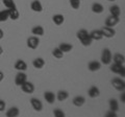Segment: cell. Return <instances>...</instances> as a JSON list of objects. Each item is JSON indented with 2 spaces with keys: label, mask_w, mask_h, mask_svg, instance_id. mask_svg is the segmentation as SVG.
<instances>
[{
  "label": "cell",
  "mask_w": 125,
  "mask_h": 117,
  "mask_svg": "<svg viewBox=\"0 0 125 117\" xmlns=\"http://www.w3.org/2000/svg\"><path fill=\"white\" fill-rule=\"evenodd\" d=\"M2 1L6 9H15V7H17L14 0H2Z\"/></svg>",
  "instance_id": "cell-31"
},
{
  "label": "cell",
  "mask_w": 125,
  "mask_h": 117,
  "mask_svg": "<svg viewBox=\"0 0 125 117\" xmlns=\"http://www.w3.org/2000/svg\"><path fill=\"white\" fill-rule=\"evenodd\" d=\"M21 90L24 92V93H27V94H31V93H33L34 92V85L31 83V82H28V81H26L25 83H23L21 86Z\"/></svg>",
  "instance_id": "cell-7"
},
{
  "label": "cell",
  "mask_w": 125,
  "mask_h": 117,
  "mask_svg": "<svg viewBox=\"0 0 125 117\" xmlns=\"http://www.w3.org/2000/svg\"><path fill=\"white\" fill-rule=\"evenodd\" d=\"M70 5L72 6V9L78 10L80 6V0H70Z\"/></svg>",
  "instance_id": "cell-32"
},
{
  "label": "cell",
  "mask_w": 125,
  "mask_h": 117,
  "mask_svg": "<svg viewBox=\"0 0 125 117\" xmlns=\"http://www.w3.org/2000/svg\"><path fill=\"white\" fill-rule=\"evenodd\" d=\"M90 37L93 41H99L103 38V34L101 32V29H94L90 33Z\"/></svg>",
  "instance_id": "cell-11"
},
{
  "label": "cell",
  "mask_w": 125,
  "mask_h": 117,
  "mask_svg": "<svg viewBox=\"0 0 125 117\" xmlns=\"http://www.w3.org/2000/svg\"><path fill=\"white\" fill-rule=\"evenodd\" d=\"M107 1H116V0H107Z\"/></svg>",
  "instance_id": "cell-40"
},
{
  "label": "cell",
  "mask_w": 125,
  "mask_h": 117,
  "mask_svg": "<svg viewBox=\"0 0 125 117\" xmlns=\"http://www.w3.org/2000/svg\"><path fill=\"white\" fill-rule=\"evenodd\" d=\"M45 30H44V27L41 26V25H37L31 28V34L33 35V36H37V37H42L43 35H44Z\"/></svg>",
  "instance_id": "cell-19"
},
{
  "label": "cell",
  "mask_w": 125,
  "mask_h": 117,
  "mask_svg": "<svg viewBox=\"0 0 125 117\" xmlns=\"http://www.w3.org/2000/svg\"><path fill=\"white\" fill-rule=\"evenodd\" d=\"M30 105H31V107L33 108V110L37 111V112H41L43 110L42 101L39 98H37V97H32V98H30Z\"/></svg>",
  "instance_id": "cell-8"
},
{
  "label": "cell",
  "mask_w": 125,
  "mask_h": 117,
  "mask_svg": "<svg viewBox=\"0 0 125 117\" xmlns=\"http://www.w3.org/2000/svg\"><path fill=\"white\" fill-rule=\"evenodd\" d=\"M109 13H111L112 16H115V17H120L121 15V10L119 5H112L111 7H109Z\"/></svg>",
  "instance_id": "cell-28"
},
{
  "label": "cell",
  "mask_w": 125,
  "mask_h": 117,
  "mask_svg": "<svg viewBox=\"0 0 125 117\" xmlns=\"http://www.w3.org/2000/svg\"><path fill=\"white\" fill-rule=\"evenodd\" d=\"M108 106H109V110H112V111L117 112L119 110V103L115 98H111L108 100Z\"/></svg>",
  "instance_id": "cell-26"
},
{
  "label": "cell",
  "mask_w": 125,
  "mask_h": 117,
  "mask_svg": "<svg viewBox=\"0 0 125 117\" xmlns=\"http://www.w3.org/2000/svg\"><path fill=\"white\" fill-rule=\"evenodd\" d=\"M9 11L7 10H3L0 11V22H5L9 20Z\"/></svg>",
  "instance_id": "cell-29"
},
{
  "label": "cell",
  "mask_w": 125,
  "mask_h": 117,
  "mask_svg": "<svg viewBox=\"0 0 125 117\" xmlns=\"http://www.w3.org/2000/svg\"><path fill=\"white\" fill-rule=\"evenodd\" d=\"M52 21L55 25H62V23L65 22V17H64V15H62V14H55V15H53V17H52Z\"/></svg>",
  "instance_id": "cell-22"
},
{
  "label": "cell",
  "mask_w": 125,
  "mask_h": 117,
  "mask_svg": "<svg viewBox=\"0 0 125 117\" xmlns=\"http://www.w3.org/2000/svg\"><path fill=\"white\" fill-rule=\"evenodd\" d=\"M101 68V63L98 61H91L88 64V69L92 72H96Z\"/></svg>",
  "instance_id": "cell-13"
},
{
  "label": "cell",
  "mask_w": 125,
  "mask_h": 117,
  "mask_svg": "<svg viewBox=\"0 0 125 117\" xmlns=\"http://www.w3.org/2000/svg\"><path fill=\"white\" fill-rule=\"evenodd\" d=\"M76 37H77L78 40L80 41L81 44H83V46H85V47L90 46L93 42L91 37H90V33L84 28H81V29L78 30L77 34H76Z\"/></svg>",
  "instance_id": "cell-1"
},
{
  "label": "cell",
  "mask_w": 125,
  "mask_h": 117,
  "mask_svg": "<svg viewBox=\"0 0 125 117\" xmlns=\"http://www.w3.org/2000/svg\"><path fill=\"white\" fill-rule=\"evenodd\" d=\"M101 32L103 34V37L105 38H113L116 35V30L114 29V27H109V26H103L101 28Z\"/></svg>",
  "instance_id": "cell-9"
},
{
  "label": "cell",
  "mask_w": 125,
  "mask_h": 117,
  "mask_svg": "<svg viewBox=\"0 0 125 117\" xmlns=\"http://www.w3.org/2000/svg\"><path fill=\"white\" fill-rule=\"evenodd\" d=\"M72 103H73V105H74L75 107L80 108V107H83V105H84V103H85V98H84L83 95H77V96H75V97L73 98Z\"/></svg>",
  "instance_id": "cell-16"
},
{
  "label": "cell",
  "mask_w": 125,
  "mask_h": 117,
  "mask_svg": "<svg viewBox=\"0 0 125 117\" xmlns=\"http://www.w3.org/2000/svg\"><path fill=\"white\" fill-rule=\"evenodd\" d=\"M30 9L32 12L41 13V12L43 11V5H42L41 1H39V0H33V1L30 3Z\"/></svg>",
  "instance_id": "cell-12"
},
{
  "label": "cell",
  "mask_w": 125,
  "mask_h": 117,
  "mask_svg": "<svg viewBox=\"0 0 125 117\" xmlns=\"http://www.w3.org/2000/svg\"><path fill=\"white\" fill-rule=\"evenodd\" d=\"M7 11H9V18L11 19V20L16 21L20 17V13L17 10V7H15V9H7Z\"/></svg>",
  "instance_id": "cell-18"
},
{
  "label": "cell",
  "mask_w": 125,
  "mask_h": 117,
  "mask_svg": "<svg viewBox=\"0 0 125 117\" xmlns=\"http://www.w3.org/2000/svg\"><path fill=\"white\" fill-rule=\"evenodd\" d=\"M2 53H3V48L1 47V46H0V56H1Z\"/></svg>",
  "instance_id": "cell-39"
},
{
  "label": "cell",
  "mask_w": 125,
  "mask_h": 117,
  "mask_svg": "<svg viewBox=\"0 0 125 117\" xmlns=\"http://www.w3.org/2000/svg\"><path fill=\"white\" fill-rule=\"evenodd\" d=\"M112 85L116 90H118L120 92H123L125 90V82L121 77H114L112 80Z\"/></svg>",
  "instance_id": "cell-3"
},
{
  "label": "cell",
  "mask_w": 125,
  "mask_h": 117,
  "mask_svg": "<svg viewBox=\"0 0 125 117\" xmlns=\"http://www.w3.org/2000/svg\"><path fill=\"white\" fill-rule=\"evenodd\" d=\"M105 116H106V117H117V112L109 110L106 114H105Z\"/></svg>",
  "instance_id": "cell-35"
},
{
  "label": "cell",
  "mask_w": 125,
  "mask_h": 117,
  "mask_svg": "<svg viewBox=\"0 0 125 117\" xmlns=\"http://www.w3.org/2000/svg\"><path fill=\"white\" fill-rule=\"evenodd\" d=\"M3 37H4V33H3V30L1 28H0V40L3 39Z\"/></svg>",
  "instance_id": "cell-38"
},
{
  "label": "cell",
  "mask_w": 125,
  "mask_h": 117,
  "mask_svg": "<svg viewBox=\"0 0 125 117\" xmlns=\"http://www.w3.org/2000/svg\"><path fill=\"white\" fill-rule=\"evenodd\" d=\"M111 71L116 73V74H119L122 77L125 76V68H124V65L122 64H116V63H113L111 65Z\"/></svg>",
  "instance_id": "cell-5"
},
{
  "label": "cell",
  "mask_w": 125,
  "mask_h": 117,
  "mask_svg": "<svg viewBox=\"0 0 125 117\" xmlns=\"http://www.w3.org/2000/svg\"><path fill=\"white\" fill-rule=\"evenodd\" d=\"M32 66L36 69H42L45 66V60L43 58H37L32 61Z\"/></svg>",
  "instance_id": "cell-20"
},
{
  "label": "cell",
  "mask_w": 125,
  "mask_h": 117,
  "mask_svg": "<svg viewBox=\"0 0 125 117\" xmlns=\"http://www.w3.org/2000/svg\"><path fill=\"white\" fill-rule=\"evenodd\" d=\"M52 56L55 58H62V57H64V52H62L58 47H56V48H54L52 50Z\"/></svg>",
  "instance_id": "cell-30"
},
{
  "label": "cell",
  "mask_w": 125,
  "mask_h": 117,
  "mask_svg": "<svg viewBox=\"0 0 125 117\" xmlns=\"http://www.w3.org/2000/svg\"><path fill=\"white\" fill-rule=\"evenodd\" d=\"M53 115L55 117H65L66 114L61 110V109H54L53 110Z\"/></svg>",
  "instance_id": "cell-33"
},
{
  "label": "cell",
  "mask_w": 125,
  "mask_h": 117,
  "mask_svg": "<svg viewBox=\"0 0 125 117\" xmlns=\"http://www.w3.org/2000/svg\"><path fill=\"white\" fill-rule=\"evenodd\" d=\"M58 48L64 53H66V52H70L73 49V45L69 44V43H61V44L58 45Z\"/></svg>",
  "instance_id": "cell-27"
},
{
  "label": "cell",
  "mask_w": 125,
  "mask_h": 117,
  "mask_svg": "<svg viewBox=\"0 0 125 117\" xmlns=\"http://www.w3.org/2000/svg\"><path fill=\"white\" fill-rule=\"evenodd\" d=\"M120 100H121V103H122V104L125 103V93H124V91L121 93V95H120Z\"/></svg>",
  "instance_id": "cell-36"
},
{
  "label": "cell",
  "mask_w": 125,
  "mask_h": 117,
  "mask_svg": "<svg viewBox=\"0 0 125 117\" xmlns=\"http://www.w3.org/2000/svg\"><path fill=\"white\" fill-rule=\"evenodd\" d=\"M5 108H6L5 101H4V100H2V99H0V112H3Z\"/></svg>",
  "instance_id": "cell-34"
},
{
  "label": "cell",
  "mask_w": 125,
  "mask_h": 117,
  "mask_svg": "<svg viewBox=\"0 0 125 117\" xmlns=\"http://www.w3.org/2000/svg\"><path fill=\"white\" fill-rule=\"evenodd\" d=\"M19 114H20V111H19V109L17 107L10 108L5 113L6 117H17V116H19Z\"/></svg>",
  "instance_id": "cell-24"
},
{
  "label": "cell",
  "mask_w": 125,
  "mask_h": 117,
  "mask_svg": "<svg viewBox=\"0 0 125 117\" xmlns=\"http://www.w3.org/2000/svg\"><path fill=\"white\" fill-rule=\"evenodd\" d=\"M112 57L113 54L111 52V50L108 48H103L102 52H101V64L109 65L112 63Z\"/></svg>",
  "instance_id": "cell-2"
},
{
  "label": "cell",
  "mask_w": 125,
  "mask_h": 117,
  "mask_svg": "<svg viewBox=\"0 0 125 117\" xmlns=\"http://www.w3.org/2000/svg\"><path fill=\"white\" fill-rule=\"evenodd\" d=\"M26 81H27L26 73L24 71H18V73L15 76V84H16V86H19V87H20V86L23 83H25Z\"/></svg>",
  "instance_id": "cell-6"
},
{
  "label": "cell",
  "mask_w": 125,
  "mask_h": 117,
  "mask_svg": "<svg viewBox=\"0 0 125 117\" xmlns=\"http://www.w3.org/2000/svg\"><path fill=\"white\" fill-rule=\"evenodd\" d=\"M91 9H92L93 13H95V14H101V13H103V11H104L103 5L101 4V3H98V2H94L92 4Z\"/></svg>",
  "instance_id": "cell-23"
},
{
  "label": "cell",
  "mask_w": 125,
  "mask_h": 117,
  "mask_svg": "<svg viewBox=\"0 0 125 117\" xmlns=\"http://www.w3.org/2000/svg\"><path fill=\"white\" fill-rule=\"evenodd\" d=\"M112 61L116 64H122L124 65V62H125V57L121 53H115L114 56L112 57Z\"/></svg>",
  "instance_id": "cell-21"
},
{
  "label": "cell",
  "mask_w": 125,
  "mask_h": 117,
  "mask_svg": "<svg viewBox=\"0 0 125 117\" xmlns=\"http://www.w3.org/2000/svg\"><path fill=\"white\" fill-rule=\"evenodd\" d=\"M26 44H27V47L28 48L34 50L39 47V45H40V39H39V37H37V36H31L27 39Z\"/></svg>",
  "instance_id": "cell-4"
},
{
  "label": "cell",
  "mask_w": 125,
  "mask_h": 117,
  "mask_svg": "<svg viewBox=\"0 0 125 117\" xmlns=\"http://www.w3.org/2000/svg\"><path fill=\"white\" fill-rule=\"evenodd\" d=\"M3 79H4V73H3L2 71H0V83L3 81Z\"/></svg>",
  "instance_id": "cell-37"
},
{
  "label": "cell",
  "mask_w": 125,
  "mask_h": 117,
  "mask_svg": "<svg viewBox=\"0 0 125 117\" xmlns=\"http://www.w3.org/2000/svg\"><path fill=\"white\" fill-rule=\"evenodd\" d=\"M14 67L16 70H18V71H25V70L27 69V64L25 61L23 60H18L17 62L15 63Z\"/></svg>",
  "instance_id": "cell-17"
},
{
  "label": "cell",
  "mask_w": 125,
  "mask_h": 117,
  "mask_svg": "<svg viewBox=\"0 0 125 117\" xmlns=\"http://www.w3.org/2000/svg\"><path fill=\"white\" fill-rule=\"evenodd\" d=\"M55 97L58 101H65L69 97V93L66 90H60L57 92V94L55 95Z\"/></svg>",
  "instance_id": "cell-25"
},
{
  "label": "cell",
  "mask_w": 125,
  "mask_h": 117,
  "mask_svg": "<svg viewBox=\"0 0 125 117\" xmlns=\"http://www.w3.org/2000/svg\"><path fill=\"white\" fill-rule=\"evenodd\" d=\"M120 21V18L119 17H115V16H109L107 17L106 19H105V21H104V25L105 26H109V27H114L116 26L117 24L119 23Z\"/></svg>",
  "instance_id": "cell-10"
},
{
  "label": "cell",
  "mask_w": 125,
  "mask_h": 117,
  "mask_svg": "<svg viewBox=\"0 0 125 117\" xmlns=\"http://www.w3.org/2000/svg\"><path fill=\"white\" fill-rule=\"evenodd\" d=\"M44 99L48 104L52 105V104H54V101H55L56 97H55V94H54L53 92H51V91H46V92H44Z\"/></svg>",
  "instance_id": "cell-14"
},
{
  "label": "cell",
  "mask_w": 125,
  "mask_h": 117,
  "mask_svg": "<svg viewBox=\"0 0 125 117\" xmlns=\"http://www.w3.org/2000/svg\"><path fill=\"white\" fill-rule=\"evenodd\" d=\"M88 95L91 97V98H96V97H98L100 95L99 88L96 87V86H92V87H90V89L88 90Z\"/></svg>",
  "instance_id": "cell-15"
}]
</instances>
